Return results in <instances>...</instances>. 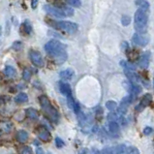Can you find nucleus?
I'll list each match as a JSON object with an SVG mask.
<instances>
[{
  "instance_id": "f257e3e1",
  "label": "nucleus",
  "mask_w": 154,
  "mask_h": 154,
  "mask_svg": "<svg viewBox=\"0 0 154 154\" xmlns=\"http://www.w3.org/2000/svg\"><path fill=\"white\" fill-rule=\"evenodd\" d=\"M45 51L47 54L57 61L61 63L67 58V52H66V46L57 40H51L45 46Z\"/></svg>"
},
{
  "instance_id": "f03ea898",
  "label": "nucleus",
  "mask_w": 154,
  "mask_h": 154,
  "mask_svg": "<svg viewBox=\"0 0 154 154\" xmlns=\"http://www.w3.org/2000/svg\"><path fill=\"white\" fill-rule=\"evenodd\" d=\"M39 102H40L41 108L43 109L45 116L52 122H57L59 118V113L57 109L51 105L49 98L45 95H42L39 97Z\"/></svg>"
},
{
  "instance_id": "7ed1b4c3",
  "label": "nucleus",
  "mask_w": 154,
  "mask_h": 154,
  "mask_svg": "<svg viewBox=\"0 0 154 154\" xmlns=\"http://www.w3.org/2000/svg\"><path fill=\"white\" fill-rule=\"evenodd\" d=\"M148 24V15L147 12L138 9L134 16V26L137 30V33L144 34L147 30Z\"/></svg>"
},
{
  "instance_id": "20e7f679",
  "label": "nucleus",
  "mask_w": 154,
  "mask_h": 154,
  "mask_svg": "<svg viewBox=\"0 0 154 154\" xmlns=\"http://www.w3.org/2000/svg\"><path fill=\"white\" fill-rule=\"evenodd\" d=\"M49 24L57 30H61V31H65L69 34H74L78 31L79 26L77 23H71V21H56V20H49Z\"/></svg>"
},
{
  "instance_id": "39448f33",
  "label": "nucleus",
  "mask_w": 154,
  "mask_h": 154,
  "mask_svg": "<svg viewBox=\"0 0 154 154\" xmlns=\"http://www.w3.org/2000/svg\"><path fill=\"white\" fill-rule=\"evenodd\" d=\"M132 41L135 44L136 46L139 47H146L147 44L149 43V36L146 35V33H135L132 37Z\"/></svg>"
},
{
  "instance_id": "423d86ee",
  "label": "nucleus",
  "mask_w": 154,
  "mask_h": 154,
  "mask_svg": "<svg viewBox=\"0 0 154 154\" xmlns=\"http://www.w3.org/2000/svg\"><path fill=\"white\" fill-rule=\"evenodd\" d=\"M44 10L51 16H54L55 17H58V19H62V17H65L64 13L62 12V10L59 7H55L52 5H46L44 6Z\"/></svg>"
},
{
  "instance_id": "0eeeda50",
  "label": "nucleus",
  "mask_w": 154,
  "mask_h": 154,
  "mask_svg": "<svg viewBox=\"0 0 154 154\" xmlns=\"http://www.w3.org/2000/svg\"><path fill=\"white\" fill-rule=\"evenodd\" d=\"M29 57H30V60H31L33 65H35L36 67H43L44 66V59L39 51H31L29 54Z\"/></svg>"
},
{
  "instance_id": "6e6552de",
  "label": "nucleus",
  "mask_w": 154,
  "mask_h": 154,
  "mask_svg": "<svg viewBox=\"0 0 154 154\" xmlns=\"http://www.w3.org/2000/svg\"><path fill=\"white\" fill-rule=\"evenodd\" d=\"M150 57H151L150 51H146V52H143V54L140 56H139L138 64H139L140 67L142 68V69L148 68L149 62H150Z\"/></svg>"
},
{
  "instance_id": "1a4fd4ad",
  "label": "nucleus",
  "mask_w": 154,
  "mask_h": 154,
  "mask_svg": "<svg viewBox=\"0 0 154 154\" xmlns=\"http://www.w3.org/2000/svg\"><path fill=\"white\" fill-rule=\"evenodd\" d=\"M152 102V95L151 94H144L143 97L140 100V104L136 107V109H137V112H143L144 109H146L147 106L150 105V103Z\"/></svg>"
},
{
  "instance_id": "9d476101",
  "label": "nucleus",
  "mask_w": 154,
  "mask_h": 154,
  "mask_svg": "<svg viewBox=\"0 0 154 154\" xmlns=\"http://www.w3.org/2000/svg\"><path fill=\"white\" fill-rule=\"evenodd\" d=\"M38 137L40 140H44V142H50L51 140V135L50 133V131L48 130L46 127H40L38 129Z\"/></svg>"
},
{
  "instance_id": "9b49d317",
  "label": "nucleus",
  "mask_w": 154,
  "mask_h": 154,
  "mask_svg": "<svg viewBox=\"0 0 154 154\" xmlns=\"http://www.w3.org/2000/svg\"><path fill=\"white\" fill-rule=\"evenodd\" d=\"M125 87L128 89L131 94H134V95H138L140 94V92L143 91V87L140 86L139 83H131V82H125Z\"/></svg>"
},
{
  "instance_id": "f8f14e48",
  "label": "nucleus",
  "mask_w": 154,
  "mask_h": 154,
  "mask_svg": "<svg viewBox=\"0 0 154 154\" xmlns=\"http://www.w3.org/2000/svg\"><path fill=\"white\" fill-rule=\"evenodd\" d=\"M59 90L61 92V94H63L66 97H70L72 96V90L71 87L68 85V83L65 82H59Z\"/></svg>"
},
{
  "instance_id": "ddd939ff",
  "label": "nucleus",
  "mask_w": 154,
  "mask_h": 154,
  "mask_svg": "<svg viewBox=\"0 0 154 154\" xmlns=\"http://www.w3.org/2000/svg\"><path fill=\"white\" fill-rule=\"evenodd\" d=\"M132 102V95H128L122 99L121 104H120V108H119V112L121 113H125L127 111V107L131 104Z\"/></svg>"
},
{
  "instance_id": "4468645a",
  "label": "nucleus",
  "mask_w": 154,
  "mask_h": 154,
  "mask_svg": "<svg viewBox=\"0 0 154 154\" xmlns=\"http://www.w3.org/2000/svg\"><path fill=\"white\" fill-rule=\"evenodd\" d=\"M109 130L111 132V134L114 137H117L118 135H119V132H120V127H119V124H118V122H116V121H111L109 124Z\"/></svg>"
},
{
  "instance_id": "2eb2a0df",
  "label": "nucleus",
  "mask_w": 154,
  "mask_h": 154,
  "mask_svg": "<svg viewBox=\"0 0 154 154\" xmlns=\"http://www.w3.org/2000/svg\"><path fill=\"white\" fill-rule=\"evenodd\" d=\"M125 76L127 77V79L129 80V82L131 83H138L140 82V77L137 74L133 71H128V70H124Z\"/></svg>"
},
{
  "instance_id": "dca6fc26",
  "label": "nucleus",
  "mask_w": 154,
  "mask_h": 154,
  "mask_svg": "<svg viewBox=\"0 0 154 154\" xmlns=\"http://www.w3.org/2000/svg\"><path fill=\"white\" fill-rule=\"evenodd\" d=\"M59 76L61 79H63V80H72L73 77L75 76V72L72 69H66V70H63L62 72H60Z\"/></svg>"
},
{
  "instance_id": "f3484780",
  "label": "nucleus",
  "mask_w": 154,
  "mask_h": 154,
  "mask_svg": "<svg viewBox=\"0 0 154 154\" xmlns=\"http://www.w3.org/2000/svg\"><path fill=\"white\" fill-rule=\"evenodd\" d=\"M136 5L139 7V9L146 12H149L150 10V4L146 0H136Z\"/></svg>"
},
{
  "instance_id": "a211bd4d",
  "label": "nucleus",
  "mask_w": 154,
  "mask_h": 154,
  "mask_svg": "<svg viewBox=\"0 0 154 154\" xmlns=\"http://www.w3.org/2000/svg\"><path fill=\"white\" fill-rule=\"evenodd\" d=\"M25 113L26 116H27L31 120H37L39 118V114H38V112L36 111L35 109L33 108H29L25 111Z\"/></svg>"
},
{
  "instance_id": "6ab92c4d",
  "label": "nucleus",
  "mask_w": 154,
  "mask_h": 154,
  "mask_svg": "<svg viewBox=\"0 0 154 154\" xmlns=\"http://www.w3.org/2000/svg\"><path fill=\"white\" fill-rule=\"evenodd\" d=\"M28 139V133L24 130H20L17 134V140L20 143H25Z\"/></svg>"
},
{
  "instance_id": "aec40b11",
  "label": "nucleus",
  "mask_w": 154,
  "mask_h": 154,
  "mask_svg": "<svg viewBox=\"0 0 154 154\" xmlns=\"http://www.w3.org/2000/svg\"><path fill=\"white\" fill-rule=\"evenodd\" d=\"M120 65L122 66L124 70H128V71H133L135 72L136 71V66L130 62V61H125V60H121L120 61Z\"/></svg>"
},
{
  "instance_id": "412c9836",
  "label": "nucleus",
  "mask_w": 154,
  "mask_h": 154,
  "mask_svg": "<svg viewBox=\"0 0 154 154\" xmlns=\"http://www.w3.org/2000/svg\"><path fill=\"white\" fill-rule=\"evenodd\" d=\"M126 146L124 144H118V146L112 148V154H126Z\"/></svg>"
},
{
  "instance_id": "4be33fe9",
  "label": "nucleus",
  "mask_w": 154,
  "mask_h": 154,
  "mask_svg": "<svg viewBox=\"0 0 154 154\" xmlns=\"http://www.w3.org/2000/svg\"><path fill=\"white\" fill-rule=\"evenodd\" d=\"M4 74L9 78H14V77H16L17 72L14 67H12V66H7V67H5V69H4Z\"/></svg>"
},
{
  "instance_id": "5701e85b",
  "label": "nucleus",
  "mask_w": 154,
  "mask_h": 154,
  "mask_svg": "<svg viewBox=\"0 0 154 154\" xmlns=\"http://www.w3.org/2000/svg\"><path fill=\"white\" fill-rule=\"evenodd\" d=\"M28 100V96L26 93H23V92H21L19 95L17 96L15 98V101L17 104H23V103H25L26 101Z\"/></svg>"
},
{
  "instance_id": "b1692460",
  "label": "nucleus",
  "mask_w": 154,
  "mask_h": 154,
  "mask_svg": "<svg viewBox=\"0 0 154 154\" xmlns=\"http://www.w3.org/2000/svg\"><path fill=\"white\" fill-rule=\"evenodd\" d=\"M21 30L25 33V34H30L32 31V26L30 24L28 20H25L24 23L21 24Z\"/></svg>"
},
{
  "instance_id": "393cba45",
  "label": "nucleus",
  "mask_w": 154,
  "mask_h": 154,
  "mask_svg": "<svg viewBox=\"0 0 154 154\" xmlns=\"http://www.w3.org/2000/svg\"><path fill=\"white\" fill-rule=\"evenodd\" d=\"M59 8H60L61 10H62V12L64 13L65 17H72V16H73V14H74V10H73L72 8H70V7L61 5Z\"/></svg>"
},
{
  "instance_id": "a878e982",
  "label": "nucleus",
  "mask_w": 154,
  "mask_h": 154,
  "mask_svg": "<svg viewBox=\"0 0 154 154\" xmlns=\"http://www.w3.org/2000/svg\"><path fill=\"white\" fill-rule=\"evenodd\" d=\"M116 107H117V105L114 101L111 100V101H108V102L106 103V108H107L108 109H109L111 112H113L114 109H116Z\"/></svg>"
},
{
  "instance_id": "bb28decb",
  "label": "nucleus",
  "mask_w": 154,
  "mask_h": 154,
  "mask_svg": "<svg viewBox=\"0 0 154 154\" xmlns=\"http://www.w3.org/2000/svg\"><path fill=\"white\" fill-rule=\"evenodd\" d=\"M131 23V17L127 15H123L121 17V23L123 26H128Z\"/></svg>"
},
{
  "instance_id": "cd10ccee",
  "label": "nucleus",
  "mask_w": 154,
  "mask_h": 154,
  "mask_svg": "<svg viewBox=\"0 0 154 154\" xmlns=\"http://www.w3.org/2000/svg\"><path fill=\"white\" fill-rule=\"evenodd\" d=\"M69 5H71L73 7H76V8H80L82 3H81V0H66Z\"/></svg>"
},
{
  "instance_id": "c85d7f7f",
  "label": "nucleus",
  "mask_w": 154,
  "mask_h": 154,
  "mask_svg": "<svg viewBox=\"0 0 154 154\" xmlns=\"http://www.w3.org/2000/svg\"><path fill=\"white\" fill-rule=\"evenodd\" d=\"M126 154H140V151L137 147L135 146H130L126 149Z\"/></svg>"
},
{
  "instance_id": "c756f323",
  "label": "nucleus",
  "mask_w": 154,
  "mask_h": 154,
  "mask_svg": "<svg viewBox=\"0 0 154 154\" xmlns=\"http://www.w3.org/2000/svg\"><path fill=\"white\" fill-rule=\"evenodd\" d=\"M23 78L24 81H29L30 78H31V72H30L28 69H25L23 74Z\"/></svg>"
},
{
  "instance_id": "7c9ffc66",
  "label": "nucleus",
  "mask_w": 154,
  "mask_h": 154,
  "mask_svg": "<svg viewBox=\"0 0 154 154\" xmlns=\"http://www.w3.org/2000/svg\"><path fill=\"white\" fill-rule=\"evenodd\" d=\"M20 154H32V149L29 146H24L20 149Z\"/></svg>"
},
{
  "instance_id": "2f4dec72",
  "label": "nucleus",
  "mask_w": 154,
  "mask_h": 154,
  "mask_svg": "<svg viewBox=\"0 0 154 154\" xmlns=\"http://www.w3.org/2000/svg\"><path fill=\"white\" fill-rule=\"evenodd\" d=\"M13 49L15 51H20L23 49V43L21 42H15L13 44Z\"/></svg>"
},
{
  "instance_id": "473e14b6",
  "label": "nucleus",
  "mask_w": 154,
  "mask_h": 154,
  "mask_svg": "<svg viewBox=\"0 0 154 154\" xmlns=\"http://www.w3.org/2000/svg\"><path fill=\"white\" fill-rule=\"evenodd\" d=\"M55 144H56V146L58 147V148H61V147L64 146V142L61 139L56 138L55 139Z\"/></svg>"
},
{
  "instance_id": "72a5a7b5",
  "label": "nucleus",
  "mask_w": 154,
  "mask_h": 154,
  "mask_svg": "<svg viewBox=\"0 0 154 154\" xmlns=\"http://www.w3.org/2000/svg\"><path fill=\"white\" fill-rule=\"evenodd\" d=\"M151 133H153V129L151 128V127H146V128L143 129V134L146 136L150 135Z\"/></svg>"
},
{
  "instance_id": "f704fd0d",
  "label": "nucleus",
  "mask_w": 154,
  "mask_h": 154,
  "mask_svg": "<svg viewBox=\"0 0 154 154\" xmlns=\"http://www.w3.org/2000/svg\"><path fill=\"white\" fill-rule=\"evenodd\" d=\"M101 154H112V147H105L103 148L102 152Z\"/></svg>"
},
{
  "instance_id": "c9c22d12",
  "label": "nucleus",
  "mask_w": 154,
  "mask_h": 154,
  "mask_svg": "<svg viewBox=\"0 0 154 154\" xmlns=\"http://www.w3.org/2000/svg\"><path fill=\"white\" fill-rule=\"evenodd\" d=\"M122 49L124 50L125 51H128V50H129L128 43H127V42H123V43H122Z\"/></svg>"
},
{
  "instance_id": "e433bc0d",
  "label": "nucleus",
  "mask_w": 154,
  "mask_h": 154,
  "mask_svg": "<svg viewBox=\"0 0 154 154\" xmlns=\"http://www.w3.org/2000/svg\"><path fill=\"white\" fill-rule=\"evenodd\" d=\"M38 6V0H31V7L32 9H36Z\"/></svg>"
},
{
  "instance_id": "4c0bfd02",
  "label": "nucleus",
  "mask_w": 154,
  "mask_h": 154,
  "mask_svg": "<svg viewBox=\"0 0 154 154\" xmlns=\"http://www.w3.org/2000/svg\"><path fill=\"white\" fill-rule=\"evenodd\" d=\"M36 154H44V151H43V149L41 147H38L36 149Z\"/></svg>"
},
{
  "instance_id": "58836bf2",
  "label": "nucleus",
  "mask_w": 154,
  "mask_h": 154,
  "mask_svg": "<svg viewBox=\"0 0 154 154\" xmlns=\"http://www.w3.org/2000/svg\"><path fill=\"white\" fill-rule=\"evenodd\" d=\"M92 154H101V152L98 150V149H93V150H92Z\"/></svg>"
},
{
  "instance_id": "ea45409f",
  "label": "nucleus",
  "mask_w": 154,
  "mask_h": 154,
  "mask_svg": "<svg viewBox=\"0 0 154 154\" xmlns=\"http://www.w3.org/2000/svg\"><path fill=\"white\" fill-rule=\"evenodd\" d=\"M0 34H1V27H0Z\"/></svg>"
},
{
  "instance_id": "a19ab883",
  "label": "nucleus",
  "mask_w": 154,
  "mask_h": 154,
  "mask_svg": "<svg viewBox=\"0 0 154 154\" xmlns=\"http://www.w3.org/2000/svg\"><path fill=\"white\" fill-rule=\"evenodd\" d=\"M1 102H2V100H1V99H0V103H1Z\"/></svg>"
},
{
  "instance_id": "79ce46f5",
  "label": "nucleus",
  "mask_w": 154,
  "mask_h": 154,
  "mask_svg": "<svg viewBox=\"0 0 154 154\" xmlns=\"http://www.w3.org/2000/svg\"><path fill=\"white\" fill-rule=\"evenodd\" d=\"M153 85H154V80H153Z\"/></svg>"
}]
</instances>
